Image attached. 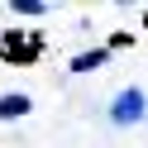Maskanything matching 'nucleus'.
I'll return each instance as SVG.
<instances>
[{
  "instance_id": "obj_1",
  "label": "nucleus",
  "mask_w": 148,
  "mask_h": 148,
  "mask_svg": "<svg viewBox=\"0 0 148 148\" xmlns=\"http://www.w3.org/2000/svg\"><path fill=\"white\" fill-rule=\"evenodd\" d=\"M105 115H110V124H115V129L143 124V115H148V96H143L138 86H124L115 100H110V110H105Z\"/></svg>"
},
{
  "instance_id": "obj_2",
  "label": "nucleus",
  "mask_w": 148,
  "mask_h": 148,
  "mask_svg": "<svg viewBox=\"0 0 148 148\" xmlns=\"http://www.w3.org/2000/svg\"><path fill=\"white\" fill-rule=\"evenodd\" d=\"M34 110V100L24 91H10V96H0V124H10V119H24Z\"/></svg>"
},
{
  "instance_id": "obj_3",
  "label": "nucleus",
  "mask_w": 148,
  "mask_h": 148,
  "mask_svg": "<svg viewBox=\"0 0 148 148\" xmlns=\"http://www.w3.org/2000/svg\"><path fill=\"white\" fill-rule=\"evenodd\" d=\"M105 62H110V48H86V53H77V58H72V77L96 72V67H105Z\"/></svg>"
},
{
  "instance_id": "obj_4",
  "label": "nucleus",
  "mask_w": 148,
  "mask_h": 148,
  "mask_svg": "<svg viewBox=\"0 0 148 148\" xmlns=\"http://www.w3.org/2000/svg\"><path fill=\"white\" fill-rule=\"evenodd\" d=\"M10 10L14 14H48V5L43 0H10Z\"/></svg>"
},
{
  "instance_id": "obj_5",
  "label": "nucleus",
  "mask_w": 148,
  "mask_h": 148,
  "mask_svg": "<svg viewBox=\"0 0 148 148\" xmlns=\"http://www.w3.org/2000/svg\"><path fill=\"white\" fill-rule=\"evenodd\" d=\"M143 24H148V14H143Z\"/></svg>"
}]
</instances>
